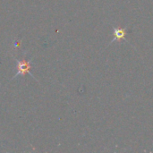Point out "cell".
<instances>
[{
	"label": "cell",
	"instance_id": "obj_2",
	"mask_svg": "<svg viewBox=\"0 0 153 153\" xmlns=\"http://www.w3.org/2000/svg\"><path fill=\"white\" fill-rule=\"evenodd\" d=\"M114 33H115V38H114L113 40H115V39H122L126 35V30H124V29H115Z\"/></svg>",
	"mask_w": 153,
	"mask_h": 153
},
{
	"label": "cell",
	"instance_id": "obj_1",
	"mask_svg": "<svg viewBox=\"0 0 153 153\" xmlns=\"http://www.w3.org/2000/svg\"><path fill=\"white\" fill-rule=\"evenodd\" d=\"M17 63H18V65H17V68H18V73L16 75H24L26 74H30V61H26V60H17Z\"/></svg>",
	"mask_w": 153,
	"mask_h": 153
}]
</instances>
